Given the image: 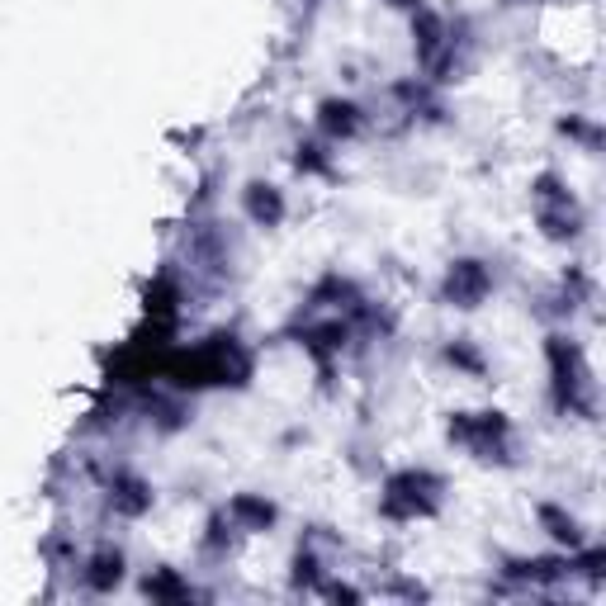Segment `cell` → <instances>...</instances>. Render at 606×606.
I'll return each mask as SVG.
<instances>
[{"mask_svg":"<svg viewBox=\"0 0 606 606\" xmlns=\"http://www.w3.org/2000/svg\"><path fill=\"white\" fill-rule=\"evenodd\" d=\"M436 493H441V479H431V474H398L384 488V517L393 521L431 517L436 512Z\"/></svg>","mask_w":606,"mask_h":606,"instance_id":"1","label":"cell"},{"mask_svg":"<svg viewBox=\"0 0 606 606\" xmlns=\"http://www.w3.org/2000/svg\"><path fill=\"white\" fill-rule=\"evenodd\" d=\"M450 436H455L460 446H469L474 455L493 460L502 450V441H507V417H502V412H464V417L450 422Z\"/></svg>","mask_w":606,"mask_h":606,"instance_id":"2","label":"cell"},{"mask_svg":"<svg viewBox=\"0 0 606 606\" xmlns=\"http://www.w3.org/2000/svg\"><path fill=\"white\" fill-rule=\"evenodd\" d=\"M550 370H554V403L559 408H588L578 389H583V356L578 346H569L564 337H550Z\"/></svg>","mask_w":606,"mask_h":606,"instance_id":"3","label":"cell"},{"mask_svg":"<svg viewBox=\"0 0 606 606\" xmlns=\"http://www.w3.org/2000/svg\"><path fill=\"white\" fill-rule=\"evenodd\" d=\"M535 204H540V223L550 237H573L578 232V204L569 199V190H559L554 176L535 180Z\"/></svg>","mask_w":606,"mask_h":606,"instance_id":"4","label":"cell"},{"mask_svg":"<svg viewBox=\"0 0 606 606\" xmlns=\"http://www.w3.org/2000/svg\"><path fill=\"white\" fill-rule=\"evenodd\" d=\"M483 294H488V270L479 261H455L446 275V299L460 303V308H474Z\"/></svg>","mask_w":606,"mask_h":606,"instance_id":"5","label":"cell"},{"mask_svg":"<svg viewBox=\"0 0 606 606\" xmlns=\"http://www.w3.org/2000/svg\"><path fill=\"white\" fill-rule=\"evenodd\" d=\"M109 507L119 517H143L147 507H152V488L143 479H133V474H119V479L109 483Z\"/></svg>","mask_w":606,"mask_h":606,"instance_id":"6","label":"cell"},{"mask_svg":"<svg viewBox=\"0 0 606 606\" xmlns=\"http://www.w3.org/2000/svg\"><path fill=\"white\" fill-rule=\"evenodd\" d=\"M412 34H417V57L441 72V53H446V29H441V19L431 15V10H417V24H412Z\"/></svg>","mask_w":606,"mask_h":606,"instance_id":"7","label":"cell"},{"mask_svg":"<svg viewBox=\"0 0 606 606\" xmlns=\"http://www.w3.org/2000/svg\"><path fill=\"white\" fill-rule=\"evenodd\" d=\"M247 214L256 218V223H280V218H285V199H280L275 185H251L247 190Z\"/></svg>","mask_w":606,"mask_h":606,"instance_id":"8","label":"cell"},{"mask_svg":"<svg viewBox=\"0 0 606 606\" xmlns=\"http://www.w3.org/2000/svg\"><path fill=\"white\" fill-rule=\"evenodd\" d=\"M232 521H237V526H247V531H266L270 521H275V507H270L266 498L242 493V498H232Z\"/></svg>","mask_w":606,"mask_h":606,"instance_id":"9","label":"cell"},{"mask_svg":"<svg viewBox=\"0 0 606 606\" xmlns=\"http://www.w3.org/2000/svg\"><path fill=\"white\" fill-rule=\"evenodd\" d=\"M322 128L332 133V138H351L360 128V109L351 100H327L322 105Z\"/></svg>","mask_w":606,"mask_h":606,"instance_id":"10","label":"cell"},{"mask_svg":"<svg viewBox=\"0 0 606 606\" xmlns=\"http://www.w3.org/2000/svg\"><path fill=\"white\" fill-rule=\"evenodd\" d=\"M86 583L95 592H114L124 583V559H119V554H95L90 569H86Z\"/></svg>","mask_w":606,"mask_h":606,"instance_id":"11","label":"cell"},{"mask_svg":"<svg viewBox=\"0 0 606 606\" xmlns=\"http://www.w3.org/2000/svg\"><path fill=\"white\" fill-rule=\"evenodd\" d=\"M147 597H166V602H185V597H195L190 592V583H180V578H171V573H152L143 583Z\"/></svg>","mask_w":606,"mask_h":606,"instance_id":"12","label":"cell"},{"mask_svg":"<svg viewBox=\"0 0 606 606\" xmlns=\"http://www.w3.org/2000/svg\"><path fill=\"white\" fill-rule=\"evenodd\" d=\"M512 578H531V583H554V578H564L569 564H559V559H535V564H517V569H507Z\"/></svg>","mask_w":606,"mask_h":606,"instance_id":"13","label":"cell"},{"mask_svg":"<svg viewBox=\"0 0 606 606\" xmlns=\"http://www.w3.org/2000/svg\"><path fill=\"white\" fill-rule=\"evenodd\" d=\"M303 337H308V346H313L318 356H327V351H341V341H346V327H341V322H327V327H308Z\"/></svg>","mask_w":606,"mask_h":606,"instance_id":"14","label":"cell"},{"mask_svg":"<svg viewBox=\"0 0 606 606\" xmlns=\"http://www.w3.org/2000/svg\"><path fill=\"white\" fill-rule=\"evenodd\" d=\"M540 521L550 526V535L559 545H578V521L564 517V512H554V507H540Z\"/></svg>","mask_w":606,"mask_h":606,"instance_id":"15","label":"cell"},{"mask_svg":"<svg viewBox=\"0 0 606 606\" xmlns=\"http://www.w3.org/2000/svg\"><path fill=\"white\" fill-rule=\"evenodd\" d=\"M446 360H450V365H464V370H474V375H483V360L474 356V351H469L464 341H455V346H450Z\"/></svg>","mask_w":606,"mask_h":606,"instance_id":"16","label":"cell"},{"mask_svg":"<svg viewBox=\"0 0 606 606\" xmlns=\"http://www.w3.org/2000/svg\"><path fill=\"white\" fill-rule=\"evenodd\" d=\"M327 171V157H318V147H299V171Z\"/></svg>","mask_w":606,"mask_h":606,"instance_id":"17","label":"cell"},{"mask_svg":"<svg viewBox=\"0 0 606 606\" xmlns=\"http://www.w3.org/2000/svg\"><path fill=\"white\" fill-rule=\"evenodd\" d=\"M393 5H408V10H417V0H393Z\"/></svg>","mask_w":606,"mask_h":606,"instance_id":"18","label":"cell"}]
</instances>
